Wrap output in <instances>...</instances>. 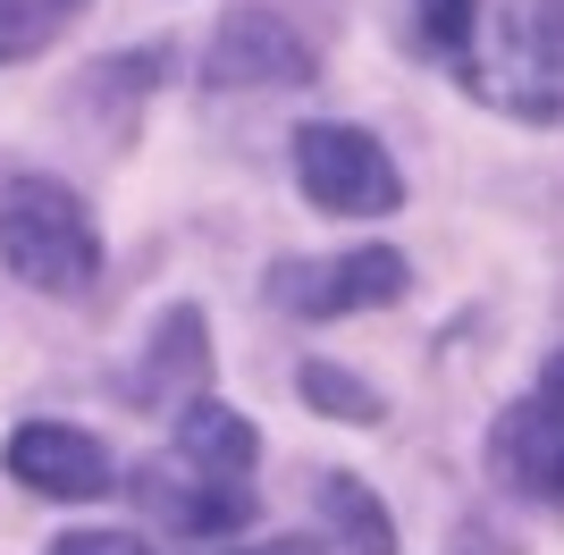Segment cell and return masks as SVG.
Instances as JSON below:
<instances>
[{
    "mask_svg": "<svg viewBox=\"0 0 564 555\" xmlns=\"http://www.w3.org/2000/svg\"><path fill=\"white\" fill-rule=\"evenodd\" d=\"M489 480H506L514 497L564 513V353H547L540 379L497 413V429H489Z\"/></svg>",
    "mask_w": 564,
    "mask_h": 555,
    "instance_id": "obj_5",
    "label": "cell"
},
{
    "mask_svg": "<svg viewBox=\"0 0 564 555\" xmlns=\"http://www.w3.org/2000/svg\"><path fill=\"white\" fill-rule=\"evenodd\" d=\"M295 388H304V404H312V413L354 421V429H379V421H388L379 388H362V379H354V370H337V362H304V370H295Z\"/></svg>",
    "mask_w": 564,
    "mask_h": 555,
    "instance_id": "obj_14",
    "label": "cell"
},
{
    "mask_svg": "<svg viewBox=\"0 0 564 555\" xmlns=\"http://www.w3.org/2000/svg\"><path fill=\"white\" fill-rule=\"evenodd\" d=\"M480 25H489V9H480V0H413V51L447 59L455 76L471 68V51H480Z\"/></svg>",
    "mask_w": 564,
    "mask_h": 555,
    "instance_id": "obj_12",
    "label": "cell"
},
{
    "mask_svg": "<svg viewBox=\"0 0 564 555\" xmlns=\"http://www.w3.org/2000/svg\"><path fill=\"white\" fill-rule=\"evenodd\" d=\"M169 455L203 463V471H236V480H253L261 463V429L236 404H219V395H194V404H177V446Z\"/></svg>",
    "mask_w": 564,
    "mask_h": 555,
    "instance_id": "obj_10",
    "label": "cell"
},
{
    "mask_svg": "<svg viewBox=\"0 0 564 555\" xmlns=\"http://www.w3.org/2000/svg\"><path fill=\"white\" fill-rule=\"evenodd\" d=\"M203 379H212V328H203V312L194 303H169L161 328H152V353H143V370L127 379V395L135 404H194L203 395Z\"/></svg>",
    "mask_w": 564,
    "mask_h": 555,
    "instance_id": "obj_9",
    "label": "cell"
},
{
    "mask_svg": "<svg viewBox=\"0 0 564 555\" xmlns=\"http://www.w3.org/2000/svg\"><path fill=\"white\" fill-rule=\"evenodd\" d=\"M194 555H329L312 531H286V538H261V547H194Z\"/></svg>",
    "mask_w": 564,
    "mask_h": 555,
    "instance_id": "obj_16",
    "label": "cell"
},
{
    "mask_svg": "<svg viewBox=\"0 0 564 555\" xmlns=\"http://www.w3.org/2000/svg\"><path fill=\"white\" fill-rule=\"evenodd\" d=\"M321 76V43L304 25L270 9V0H236L219 34L203 43V85L212 92H245V85H312Z\"/></svg>",
    "mask_w": 564,
    "mask_h": 555,
    "instance_id": "obj_6",
    "label": "cell"
},
{
    "mask_svg": "<svg viewBox=\"0 0 564 555\" xmlns=\"http://www.w3.org/2000/svg\"><path fill=\"white\" fill-rule=\"evenodd\" d=\"M9 480L34 488V497H68V505H94L118 488V463L94 429H68V421H25L9 438Z\"/></svg>",
    "mask_w": 564,
    "mask_h": 555,
    "instance_id": "obj_8",
    "label": "cell"
},
{
    "mask_svg": "<svg viewBox=\"0 0 564 555\" xmlns=\"http://www.w3.org/2000/svg\"><path fill=\"white\" fill-rule=\"evenodd\" d=\"M0 261L34 295H85L101 278V228L59 177H9L0 185Z\"/></svg>",
    "mask_w": 564,
    "mask_h": 555,
    "instance_id": "obj_1",
    "label": "cell"
},
{
    "mask_svg": "<svg viewBox=\"0 0 564 555\" xmlns=\"http://www.w3.org/2000/svg\"><path fill=\"white\" fill-rule=\"evenodd\" d=\"M295 185L312 210H337V219H388L404 203V168L388 161V143L371 127H337V118L295 127Z\"/></svg>",
    "mask_w": 564,
    "mask_h": 555,
    "instance_id": "obj_3",
    "label": "cell"
},
{
    "mask_svg": "<svg viewBox=\"0 0 564 555\" xmlns=\"http://www.w3.org/2000/svg\"><path fill=\"white\" fill-rule=\"evenodd\" d=\"M321 513H329V531L346 555H397V522H388V505L371 497V480L362 471H321Z\"/></svg>",
    "mask_w": 564,
    "mask_h": 555,
    "instance_id": "obj_11",
    "label": "cell"
},
{
    "mask_svg": "<svg viewBox=\"0 0 564 555\" xmlns=\"http://www.w3.org/2000/svg\"><path fill=\"white\" fill-rule=\"evenodd\" d=\"M455 85L531 127L564 118V0H506L489 18V51H471Z\"/></svg>",
    "mask_w": 564,
    "mask_h": 555,
    "instance_id": "obj_2",
    "label": "cell"
},
{
    "mask_svg": "<svg viewBox=\"0 0 564 555\" xmlns=\"http://www.w3.org/2000/svg\"><path fill=\"white\" fill-rule=\"evenodd\" d=\"M51 555H161V547H143L135 531H68L51 538Z\"/></svg>",
    "mask_w": 564,
    "mask_h": 555,
    "instance_id": "obj_15",
    "label": "cell"
},
{
    "mask_svg": "<svg viewBox=\"0 0 564 555\" xmlns=\"http://www.w3.org/2000/svg\"><path fill=\"white\" fill-rule=\"evenodd\" d=\"M404 253L388 244H354V253H329V261H279L261 278V295L279 303L286 320H346V312H379V303L404 295Z\"/></svg>",
    "mask_w": 564,
    "mask_h": 555,
    "instance_id": "obj_7",
    "label": "cell"
},
{
    "mask_svg": "<svg viewBox=\"0 0 564 555\" xmlns=\"http://www.w3.org/2000/svg\"><path fill=\"white\" fill-rule=\"evenodd\" d=\"M135 505L161 522L169 538H194V547H219V538L236 531H253V513H261V488L253 480H236V471H203V463L186 455H152L135 463Z\"/></svg>",
    "mask_w": 564,
    "mask_h": 555,
    "instance_id": "obj_4",
    "label": "cell"
},
{
    "mask_svg": "<svg viewBox=\"0 0 564 555\" xmlns=\"http://www.w3.org/2000/svg\"><path fill=\"white\" fill-rule=\"evenodd\" d=\"M85 9H94V0H0V68H18V59L51 51Z\"/></svg>",
    "mask_w": 564,
    "mask_h": 555,
    "instance_id": "obj_13",
    "label": "cell"
}]
</instances>
